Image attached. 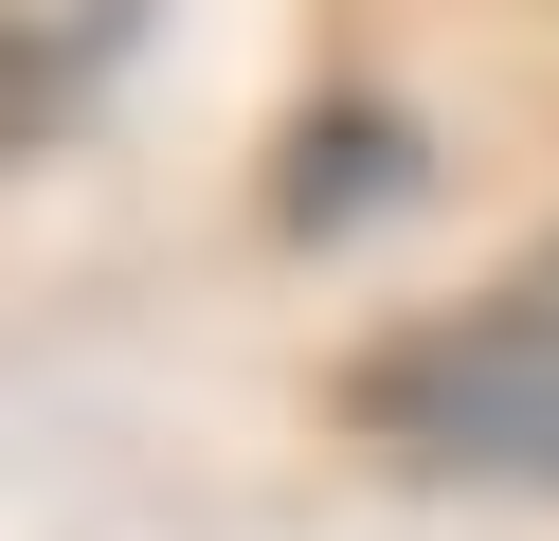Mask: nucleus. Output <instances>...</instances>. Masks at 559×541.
Here are the masks:
<instances>
[{
	"mask_svg": "<svg viewBox=\"0 0 559 541\" xmlns=\"http://www.w3.org/2000/svg\"><path fill=\"white\" fill-rule=\"evenodd\" d=\"M361 415L397 433L415 469H469V487H559V271L487 289V307L379 343Z\"/></svg>",
	"mask_w": 559,
	"mask_h": 541,
	"instance_id": "f257e3e1",
	"label": "nucleus"
}]
</instances>
